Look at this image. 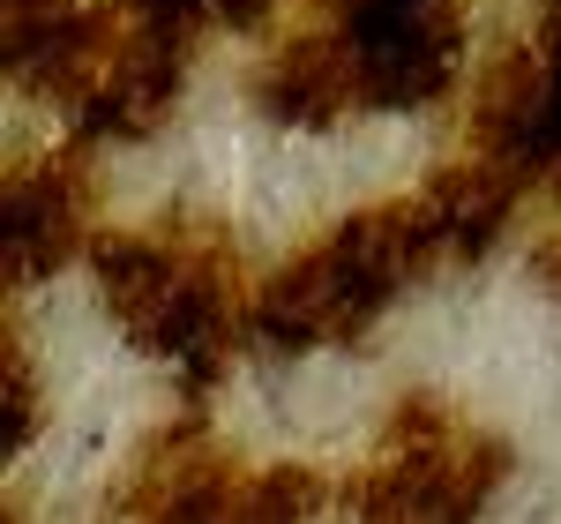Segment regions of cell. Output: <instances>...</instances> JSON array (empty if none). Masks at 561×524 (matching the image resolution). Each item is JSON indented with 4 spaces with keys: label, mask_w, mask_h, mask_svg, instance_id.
I'll return each mask as SVG.
<instances>
[{
    "label": "cell",
    "mask_w": 561,
    "mask_h": 524,
    "mask_svg": "<svg viewBox=\"0 0 561 524\" xmlns=\"http://www.w3.org/2000/svg\"><path fill=\"white\" fill-rule=\"evenodd\" d=\"M90 277H98V300L105 315L128 330L150 360H173L187 375H203L217 352L232 345L240 315H232V293L225 277L203 270V262L173 248V240H98L90 248Z\"/></svg>",
    "instance_id": "cell-1"
},
{
    "label": "cell",
    "mask_w": 561,
    "mask_h": 524,
    "mask_svg": "<svg viewBox=\"0 0 561 524\" xmlns=\"http://www.w3.org/2000/svg\"><path fill=\"white\" fill-rule=\"evenodd\" d=\"M502 480V449L472 435L457 412H442L427 397L397 405L367 480V510L375 517H472Z\"/></svg>",
    "instance_id": "cell-2"
},
{
    "label": "cell",
    "mask_w": 561,
    "mask_h": 524,
    "mask_svg": "<svg viewBox=\"0 0 561 524\" xmlns=\"http://www.w3.org/2000/svg\"><path fill=\"white\" fill-rule=\"evenodd\" d=\"M255 98L270 121L285 128H337L352 105H367L359 90V60H352L345 31H307V38H285L255 76Z\"/></svg>",
    "instance_id": "cell-3"
},
{
    "label": "cell",
    "mask_w": 561,
    "mask_h": 524,
    "mask_svg": "<svg viewBox=\"0 0 561 524\" xmlns=\"http://www.w3.org/2000/svg\"><path fill=\"white\" fill-rule=\"evenodd\" d=\"M277 15V0H203V23H217V31H262Z\"/></svg>",
    "instance_id": "cell-4"
}]
</instances>
